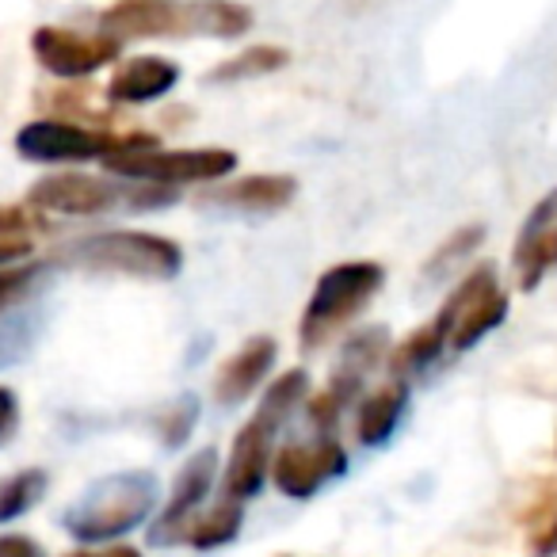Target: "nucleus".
<instances>
[{"instance_id": "obj_14", "label": "nucleus", "mask_w": 557, "mask_h": 557, "mask_svg": "<svg viewBox=\"0 0 557 557\" xmlns=\"http://www.w3.org/2000/svg\"><path fill=\"white\" fill-rule=\"evenodd\" d=\"M278 359V344L271 336H252L245 341L214 374V401L218 405H240L248 401V394L260 389V382L271 374Z\"/></svg>"}, {"instance_id": "obj_33", "label": "nucleus", "mask_w": 557, "mask_h": 557, "mask_svg": "<svg viewBox=\"0 0 557 557\" xmlns=\"http://www.w3.org/2000/svg\"><path fill=\"white\" fill-rule=\"evenodd\" d=\"M70 557H141V554L134 546H108V549H81V554Z\"/></svg>"}, {"instance_id": "obj_18", "label": "nucleus", "mask_w": 557, "mask_h": 557, "mask_svg": "<svg viewBox=\"0 0 557 557\" xmlns=\"http://www.w3.org/2000/svg\"><path fill=\"white\" fill-rule=\"evenodd\" d=\"M450 341V329H447V318L443 313H435L432 321H424V325L417 329L412 336H405L397 348H389L386 363H389V374L394 379H412V374L428 371L432 363H440L443 348H447Z\"/></svg>"}, {"instance_id": "obj_30", "label": "nucleus", "mask_w": 557, "mask_h": 557, "mask_svg": "<svg viewBox=\"0 0 557 557\" xmlns=\"http://www.w3.org/2000/svg\"><path fill=\"white\" fill-rule=\"evenodd\" d=\"M20 432V401H16V389L0 386V447L12 443V435Z\"/></svg>"}, {"instance_id": "obj_16", "label": "nucleus", "mask_w": 557, "mask_h": 557, "mask_svg": "<svg viewBox=\"0 0 557 557\" xmlns=\"http://www.w3.org/2000/svg\"><path fill=\"white\" fill-rule=\"evenodd\" d=\"M295 195H298L295 176H271V172H260V176H240V180H230V184L214 187V191L207 195V202L248 210V214H275V210L290 207Z\"/></svg>"}, {"instance_id": "obj_23", "label": "nucleus", "mask_w": 557, "mask_h": 557, "mask_svg": "<svg viewBox=\"0 0 557 557\" xmlns=\"http://www.w3.org/2000/svg\"><path fill=\"white\" fill-rule=\"evenodd\" d=\"M389 356V333L386 329H363V333H351L341 348V367L336 371L356 374V379H371V371L379 363H386Z\"/></svg>"}, {"instance_id": "obj_1", "label": "nucleus", "mask_w": 557, "mask_h": 557, "mask_svg": "<svg viewBox=\"0 0 557 557\" xmlns=\"http://www.w3.org/2000/svg\"><path fill=\"white\" fill-rule=\"evenodd\" d=\"M252 12L237 0H119L100 16L115 39H240Z\"/></svg>"}, {"instance_id": "obj_35", "label": "nucleus", "mask_w": 557, "mask_h": 557, "mask_svg": "<svg viewBox=\"0 0 557 557\" xmlns=\"http://www.w3.org/2000/svg\"><path fill=\"white\" fill-rule=\"evenodd\" d=\"M283 557H287V554H283Z\"/></svg>"}, {"instance_id": "obj_19", "label": "nucleus", "mask_w": 557, "mask_h": 557, "mask_svg": "<svg viewBox=\"0 0 557 557\" xmlns=\"http://www.w3.org/2000/svg\"><path fill=\"white\" fill-rule=\"evenodd\" d=\"M310 397V374L302 371V367H295V371L278 374L275 382L268 386V394L260 397V409H256V424H263L271 435L278 432V428L287 424V417L298 409V405Z\"/></svg>"}, {"instance_id": "obj_31", "label": "nucleus", "mask_w": 557, "mask_h": 557, "mask_svg": "<svg viewBox=\"0 0 557 557\" xmlns=\"http://www.w3.org/2000/svg\"><path fill=\"white\" fill-rule=\"evenodd\" d=\"M0 557H42V546L27 534H0Z\"/></svg>"}, {"instance_id": "obj_3", "label": "nucleus", "mask_w": 557, "mask_h": 557, "mask_svg": "<svg viewBox=\"0 0 557 557\" xmlns=\"http://www.w3.org/2000/svg\"><path fill=\"white\" fill-rule=\"evenodd\" d=\"M157 508V478L149 470L108 473L85 488L77 504L62 516L65 531L77 542H115L131 534Z\"/></svg>"}, {"instance_id": "obj_20", "label": "nucleus", "mask_w": 557, "mask_h": 557, "mask_svg": "<svg viewBox=\"0 0 557 557\" xmlns=\"http://www.w3.org/2000/svg\"><path fill=\"white\" fill-rule=\"evenodd\" d=\"M287 62H290V54L283 47H268V42H260V47H248V50H240V54L225 58V62L214 65L202 81H207V85H240V81L268 77V73L283 70Z\"/></svg>"}, {"instance_id": "obj_5", "label": "nucleus", "mask_w": 557, "mask_h": 557, "mask_svg": "<svg viewBox=\"0 0 557 557\" xmlns=\"http://www.w3.org/2000/svg\"><path fill=\"white\" fill-rule=\"evenodd\" d=\"M54 260L73 263V268H85V271H103V275L164 283V278H176L180 268H184V248L172 237H157V233L108 230V233H96V237L73 240Z\"/></svg>"}, {"instance_id": "obj_12", "label": "nucleus", "mask_w": 557, "mask_h": 557, "mask_svg": "<svg viewBox=\"0 0 557 557\" xmlns=\"http://www.w3.org/2000/svg\"><path fill=\"white\" fill-rule=\"evenodd\" d=\"M511 268H516L519 290H539L542 278L557 268V187L542 195L527 214V222L519 225Z\"/></svg>"}, {"instance_id": "obj_15", "label": "nucleus", "mask_w": 557, "mask_h": 557, "mask_svg": "<svg viewBox=\"0 0 557 557\" xmlns=\"http://www.w3.org/2000/svg\"><path fill=\"white\" fill-rule=\"evenodd\" d=\"M180 85V65L157 54H138L115 70L108 81L111 103H153Z\"/></svg>"}, {"instance_id": "obj_9", "label": "nucleus", "mask_w": 557, "mask_h": 557, "mask_svg": "<svg viewBox=\"0 0 557 557\" xmlns=\"http://www.w3.org/2000/svg\"><path fill=\"white\" fill-rule=\"evenodd\" d=\"M32 54L35 62L47 73L62 81H85L92 73H100L103 65H111L115 58H123V39L108 32L96 35H81L70 32V27H35L32 35Z\"/></svg>"}, {"instance_id": "obj_13", "label": "nucleus", "mask_w": 557, "mask_h": 557, "mask_svg": "<svg viewBox=\"0 0 557 557\" xmlns=\"http://www.w3.org/2000/svg\"><path fill=\"white\" fill-rule=\"evenodd\" d=\"M271 440H275V435L263 424H256V420H248V424L240 428L237 440H233L230 466H225V481H222L225 500L245 504L260 493L263 478H268V470H271Z\"/></svg>"}, {"instance_id": "obj_10", "label": "nucleus", "mask_w": 557, "mask_h": 557, "mask_svg": "<svg viewBox=\"0 0 557 557\" xmlns=\"http://www.w3.org/2000/svg\"><path fill=\"white\" fill-rule=\"evenodd\" d=\"M344 470H348V450L336 440H329V435H321L313 443H287L271 458L275 488L283 496H290V500H310L313 493H321Z\"/></svg>"}, {"instance_id": "obj_4", "label": "nucleus", "mask_w": 557, "mask_h": 557, "mask_svg": "<svg viewBox=\"0 0 557 557\" xmlns=\"http://www.w3.org/2000/svg\"><path fill=\"white\" fill-rule=\"evenodd\" d=\"M382 283H386V268L379 260H344L321 271L318 287L306 302L302 325H298V348L306 356L325 348L336 333H344L374 302Z\"/></svg>"}, {"instance_id": "obj_25", "label": "nucleus", "mask_w": 557, "mask_h": 557, "mask_svg": "<svg viewBox=\"0 0 557 557\" xmlns=\"http://www.w3.org/2000/svg\"><path fill=\"white\" fill-rule=\"evenodd\" d=\"M50 275L47 260H20V263H4L0 268V318L16 306H24L27 298L39 290V283Z\"/></svg>"}, {"instance_id": "obj_21", "label": "nucleus", "mask_w": 557, "mask_h": 557, "mask_svg": "<svg viewBox=\"0 0 557 557\" xmlns=\"http://www.w3.org/2000/svg\"><path fill=\"white\" fill-rule=\"evenodd\" d=\"M523 531H527V549H531L534 557L557 554V478L542 481L539 496L527 504Z\"/></svg>"}, {"instance_id": "obj_28", "label": "nucleus", "mask_w": 557, "mask_h": 557, "mask_svg": "<svg viewBox=\"0 0 557 557\" xmlns=\"http://www.w3.org/2000/svg\"><path fill=\"white\" fill-rule=\"evenodd\" d=\"M50 233V218L35 210L32 202H9L0 207V240H27Z\"/></svg>"}, {"instance_id": "obj_17", "label": "nucleus", "mask_w": 557, "mask_h": 557, "mask_svg": "<svg viewBox=\"0 0 557 557\" xmlns=\"http://www.w3.org/2000/svg\"><path fill=\"white\" fill-rule=\"evenodd\" d=\"M405 409H409V382L394 379L382 389H374L363 405H359L356 417V440L363 447H386L394 440L397 424H401Z\"/></svg>"}, {"instance_id": "obj_7", "label": "nucleus", "mask_w": 557, "mask_h": 557, "mask_svg": "<svg viewBox=\"0 0 557 557\" xmlns=\"http://www.w3.org/2000/svg\"><path fill=\"white\" fill-rule=\"evenodd\" d=\"M103 169L119 180H141V184H161V187H184V184H214L225 180L237 169V153L233 149H149V153L131 157H111Z\"/></svg>"}, {"instance_id": "obj_8", "label": "nucleus", "mask_w": 557, "mask_h": 557, "mask_svg": "<svg viewBox=\"0 0 557 557\" xmlns=\"http://www.w3.org/2000/svg\"><path fill=\"white\" fill-rule=\"evenodd\" d=\"M443 318H447L450 341L447 348L470 351L485 341L493 329L504 325L508 318V295L500 290V278H496L493 263H478L470 275H462L450 298L443 302Z\"/></svg>"}, {"instance_id": "obj_29", "label": "nucleus", "mask_w": 557, "mask_h": 557, "mask_svg": "<svg viewBox=\"0 0 557 557\" xmlns=\"http://www.w3.org/2000/svg\"><path fill=\"white\" fill-rule=\"evenodd\" d=\"M35 333H32V321H9V325L0 329V367H12L32 351Z\"/></svg>"}, {"instance_id": "obj_32", "label": "nucleus", "mask_w": 557, "mask_h": 557, "mask_svg": "<svg viewBox=\"0 0 557 557\" xmlns=\"http://www.w3.org/2000/svg\"><path fill=\"white\" fill-rule=\"evenodd\" d=\"M27 256H32V240H0V268L27 260Z\"/></svg>"}, {"instance_id": "obj_11", "label": "nucleus", "mask_w": 557, "mask_h": 557, "mask_svg": "<svg viewBox=\"0 0 557 557\" xmlns=\"http://www.w3.org/2000/svg\"><path fill=\"white\" fill-rule=\"evenodd\" d=\"M218 478V450L202 447L199 455H191L184 462V470L176 473V485H172V500L164 504V511L157 516L149 542L153 546H172V542H184L187 534V519L199 511V504L210 496Z\"/></svg>"}, {"instance_id": "obj_24", "label": "nucleus", "mask_w": 557, "mask_h": 557, "mask_svg": "<svg viewBox=\"0 0 557 557\" xmlns=\"http://www.w3.org/2000/svg\"><path fill=\"white\" fill-rule=\"evenodd\" d=\"M240 519H245V508L233 504V500H225V504H218L214 511H207V516L191 519V523H187L184 542H191L195 549H218V546H225V542L237 539Z\"/></svg>"}, {"instance_id": "obj_2", "label": "nucleus", "mask_w": 557, "mask_h": 557, "mask_svg": "<svg viewBox=\"0 0 557 557\" xmlns=\"http://www.w3.org/2000/svg\"><path fill=\"white\" fill-rule=\"evenodd\" d=\"M27 202L42 214L62 218H96L111 210H157L176 202V187L141 184V180H103L85 172H54L32 184Z\"/></svg>"}, {"instance_id": "obj_34", "label": "nucleus", "mask_w": 557, "mask_h": 557, "mask_svg": "<svg viewBox=\"0 0 557 557\" xmlns=\"http://www.w3.org/2000/svg\"><path fill=\"white\" fill-rule=\"evenodd\" d=\"M554 450H557V440H554Z\"/></svg>"}, {"instance_id": "obj_6", "label": "nucleus", "mask_w": 557, "mask_h": 557, "mask_svg": "<svg viewBox=\"0 0 557 557\" xmlns=\"http://www.w3.org/2000/svg\"><path fill=\"white\" fill-rule=\"evenodd\" d=\"M161 149L153 134H108L92 126L65 123V119H35L16 134V153L35 164H85V161H111V157H131Z\"/></svg>"}, {"instance_id": "obj_27", "label": "nucleus", "mask_w": 557, "mask_h": 557, "mask_svg": "<svg viewBox=\"0 0 557 557\" xmlns=\"http://www.w3.org/2000/svg\"><path fill=\"white\" fill-rule=\"evenodd\" d=\"M195 424H199V397H180V401H172L169 409L157 417V435H161V443L169 450L184 447L187 440H191Z\"/></svg>"}, {"instance_id": "obj_22", "label": "nucleus", "mask_w": 557, "mask_h": 557, "mask_svg": "<svg viewBox=\"0 0 557 557\" xmlns=\"http://www.w3.org/2000/svg\"><path fill=\"white\" fill-rule=\"evenodd\" d=\"M47 488H50V478H47V470H39V466L4 478L0 481V523H12V519L27 516V511L47 496Z\"/></svg>"}, {"instance_id": "obj_26", "label": "nucleus", "mask_w": 557, "mask_h": 557, "mask_svg": "<svg viewBox=\"0 0 557 557\" xmlns=\"http://www.w3.org/2000/svg\"><path fill=\"white\" fill-rule=\"evenodd\" d=\"M481 240H485V225L473 222V225H462V230H455L447 240H443L440 248H435L432 256H428L424 263V278H440L447 275L450 268H458V263L466 260V256L473 252V248H481Z\"/></svg>"}]
</instances>
